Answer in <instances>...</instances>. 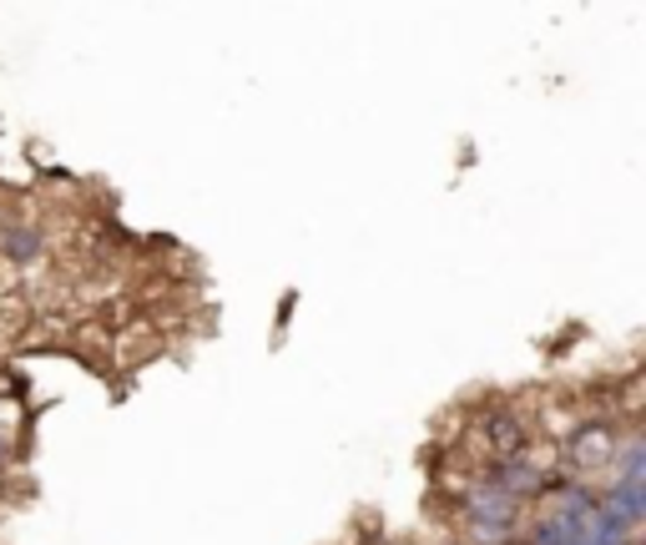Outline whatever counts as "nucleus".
<instances>
[{
    "label": "nucleus",
    "instance_id": "nucleus-1",
    "mask_svg": "<svg viewBox=\"0 0 646 545\" xmlns=\"http://www.w3.org/2000/svg\"><path fill=\"white\" fill-rule=\"evenodd\" d=\"M616 459H622V435H616V425L602 415H586L566 435V445H560V465H566L570 480H586L596 469H612Z\"/></svg>",
    "mask_w": 646,
    "mask_h": 545
},
{
    "label": "nucleus",
    "instance_id": "nucleus-2",
    "mask_svg": "<svg viewBox=\"0 0 646 545\" xmlns=\"http://www.w3.org/2000/svg\"><path fill=\"white\" fill-rule=\"evenodd\" d=\"M530 419H536L530 409H490L485 419H475L485 449H490V465L495 459H515L530 439H536V425H530Z\"/></svg>",
    "mask_w": 646,
    "mask_h": 545
}]
</instances>
